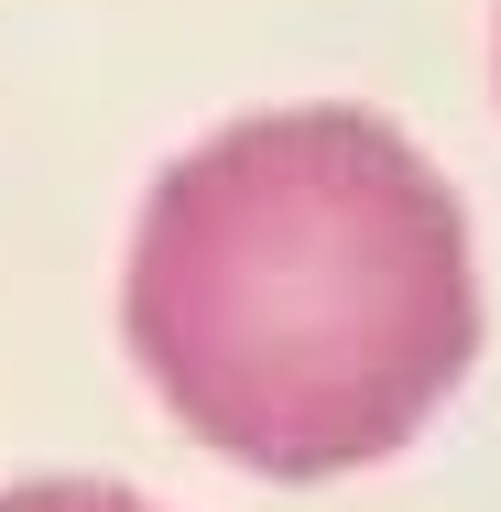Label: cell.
Segmentation results:
<instances>
[{
  "label": "cell",
  "mask_w": 501,
  "mask_h": 512,
  "mask_svg": "<svg viewBox=\"0 0 501 512\" xmlns=\"http://www.w3.org/2000/svg\"><path fill=\"white\" fill-rule=\"evenodd\" d=\"M120 338L164 414L262 480L393 458L480 349L447 175L371 109H262L142 197Z\"/></svg>",
  "instance_id": "cell-1"
},
{
  "label": "cell",
  "mask_w": 501,
  "mask_h": 512,
  "mask_svg": "<svg viewBox=\"0 0 501 512\" xmlns=\"http://www.w3.org/2000/svg\"><path fill=\"white\" fill-rule=\"evenodd\" d=\"M0 512H153V502L120 480H22V491H0Z\"/></svg>",
  "instance_id": "cell-2"
}]
</instances>
